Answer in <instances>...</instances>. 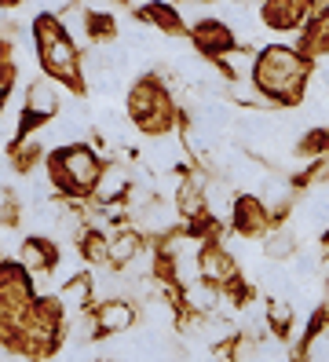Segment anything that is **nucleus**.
I'll use <instances>...</instances> for the list:
<instances>
[{
  "label": "nucleus",
  "mask_w": 329,
  "mask_h": 362,
  "mask_svg": "<svg viewBox=\"0 0 329 362\" xmlns=\"http://www.w3.org/2000/svg\"><path fill=\"white\" fill-rule=\"evenodd\" d=\"M234 223L241 234H263L267 230V212L256 198H238V209H234Z\"/></svg>",
  "instance_id": "9d476101"
},
{
  "label": "nucleus",
  "mask_w": 329,
  "mask_h": 362,
  "mask_svg": "<svg viewBox=\"0 0 329 362\" xmlns=\"http://www.w3.org/2000/svg\"><path fill=\"white\" fill-rule=\"evenodd\" d=\"M128 190H132V176H128V168H121V165L103 168V176H99V183H96V198H99L103 205H114V202L128 198Z\"/></svg>",
  "instance_id": "423d86ee"
},
{
  "label": "nucleus",
  "mask_w": 329,
  "mask_h": 362,
  "mask_svg": "<svg viewBox=\"0 0 329 362\" xmlns=\"http://www.w3.org/2000/svg\"><path fill=\"white\" fill-rule=\"evenodd\" d=\"M26 114L37 117V121L59 114V92H55V84H48V81H33L30 84V92H26Z\"/></svg>",
  "instance_id": "0eeeda50"
},
{
  "label": "nucleus",
  "mask_w": 329,
  "mask_h": 362,
  "mask_svg": "<svg viewBox=\"0 0 329 362\" xmlns=\"http://www.w3.org/2000/svg\"><path fill=\"white\" fill-rule=\"evenodd\" d=\"M293 245H296V238H293L289 230H271L267 234V257L271 260H285L293 252Z\"/></svg>",
  "instance_id": "2eb2a0df"
},
{
  "label": "nucleus",
  "mask_w": 329,
  "mask_h": 362,
  "mask_svg": "<svg viewBox=\"0 0 329 362\" xmlns=\"http://www.w3.org/2000/svg\"><path fill=\"white\" fill-rule=\"evenodd\" d=\"M187 304L194 308V315H209L216 304H219V293H216V286H209V282H194V286H187Z\"/></svg>",
  "instance_id": "ddd939ff"
},
{
  "label": "nucleus",
  "mask_w": 329,
  "mask_h": 362,
  "mask_svg": "<svg viewBox=\"0 0 329 362\" xmlns=\"http://www.w3.org/2000/svg\"><path fill=\"white\" fill-rule=\"evenodd\" d=\"M267 26H296V18L304 15V4H267Z\"/></svg>",
  "instance_id": "4468645a"
},
{
  "label": "nucleus",
  "mask_w": 329,
  "mask_h": 362,
  "mask_svg": "<svg viewBox=\"0 0 329 362\" xmlns=\"http://www.w3.org/2000/svg\"><path fill=\"white\" fill-rule=\"evenodd\" d=\"M37 45H40V59H44V66H48V74L70 81V84L81 81V62H77V52H74V40L55 18H48V15L37 18Z\"/></svg>",
  "instance_id": "f03ea898"
},
{
  "label": "nucleus",
  "mask_w": 329,
  "mask_h": 362,
  "mask_svg": "<svg viewBox=\"0 0 329 362\" xmlns=\"http://www.w3.org/2000/svg\"><path fill=\"white\" fill-rule=\"evenodd\" d=\"M22 267H26L30 274H40V271H52L55 267V245H48L44 238H30L26 245H22Z\"/></svg>",
  "instance_id": "9b49d317"
},
{
  "label": "nucleus",
  "mask_w": 329,
  "mask_h": 362,
  "mask_svg": "<svg viewBox=\"0 0 329 362\" xmlns=\"http://www.w3.org/2000/svg\"><path fill=\"white\" fill-rule=\"evenodd\" d=\"M197 264H202V279L205 282H216V286L231 282L234 274H238L234 257H227V249H205L202 257H197Z\"/></svg>",
  "instance_id": "6e6552de"
},
{
  "label": "nucleus",
  "mask_w": 329,
  "mask_h": 362,
  "mask_svg": "<svg viewBox=\"0 0 329 362\" xmlns=\"http://www.w3.org/2000/svg\"><path fill=\"white\" fill-rule=\"evenodd\" d=\"M256 84L271 99H296L304 84V59L289 48H267L256 59Z\"/></svg>",
  "instance_id": "f257e3e1"
},
{
  "label": "nucleus",
  "mask_w": 329,
  "mask_h": 362,
  "mask_svg": "<svg viewBox=\"0 0 329 362\" xmlns=\"http://www.w3.org/2000/svg\"><path fill=\"white\" fill-rule=\"evenodd\" d=\"M136 252H139V234H132V230L110 234V260L114 264H132Z\"/></svg>",
  "instance_id": "f8f14e48"
},
{
  "label": "nucleus",
  "mask_w": 329,
  "mask_h": 362,
  "mask_svg": "<svg viewBox=\"0 0 329 362\" xmlns=\"http://www.w3.org/2000/svg\"><path fill=\"white\" fill-rule=\"evenodd\" d=\"M132 322H136V311H132V304L128 300H106L103 308H99V315H96V326L103 329V333H125Z\"/></svg>",
  "instance_id": "1a4fd4ad"
},
{
  "label": "nucleus",
  "mask_w": 329,
  "mask_h": 362,
  "mask_svg": "<svg viewBox=\"0 0 329 362\" xmlns=\"http://www.w3.org/2000/svg\"><path fill=\"white\" fill-rule=\"evenodd\" d=\"M202 209L209 212V216H212L216 223H224V220H234L238 198H234V190H231L227 183L212 180V183H205V187H202Z\"/></svg>",
  "instance_id": "20e7f679"
},
{
  "label": "nucleus",
  "mask_w": 329,
  "mask_h": 362,
  "mask_svg": "<svg viewBox=\"0 0 329 362\" xmlns=\"http://www.w3.org/2000/svg\"><path fill=\"white\" fill-rule=\"evenodd\" d=\"M52 176L55 183L66 190V194H84V190H96L103 168H99V158L88 151V146H66L52 158Z\"/></svg>",
  "instance_id": "7ed1b4c3"
},
{
  "label": "nucleus",
  "mask_w": 329,
  "mask_h": 362,
  "mask_svg": "<svg viewBox=\"0 0 329 362\" xmlns=\"http://www.w3.org/2000/svg\"><path fill=\"white\" fill-rule=\"evenodd\" d=\"M194 48L197 52H209V55H227V45H231V26L216 23V18H202L194 23Z\"/></svg>",
  "instance_id": "39448f33"
}]
</instances>
